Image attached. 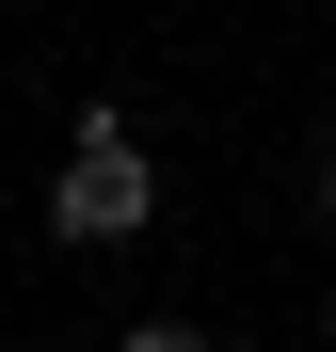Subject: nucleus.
<instances>
[{
    "label": "nucleus",
    "instance_id": "1",
    "mask_svg": "<svg viewBox=\"0 0 336 352\" xmlns=\"http://www.w3.org/2000/svg\"><path fill=\"white\" fill-rule=\"evenodd\" d=\"M48 224H65V241H144V224H160V160H144L128 112H80L65 176H48Z\"/></svg>",
    "mask_w": 336,
    "mask_h": 352
},
{
    "label": "nucleus",
    "instance_id": "2",
    "mask_svg": "<svg viewBox=\"0 0 336 352\" xmlns=\"http://www.w3.org/2000/svg\"><path fill=\"white\" fill-rule=\"evenodd\" d=\"M112 352H208L192 320H128V336H112Z\"/></svg>",
    "mask_w": 336,
    "mask_h": 352
},
{
    "label": "nucleus",
    "instance_id": "3",
    "mask_svg": "<svg viewBox=\"0 0 336 352\" xmlns=\"http://www.w3.org/2000/svg\"><path fill=\"white\" fill-rule=\"evenodd\" d=\"M320 224H336V160H320Z\"/></svg>",
    "mask_w": 336,
    "mask_h": 352
},
{
    "label": "nucleus",
    "instance_id": "4",
    "mask_svg": "<svg viewBox=\"0 0 336 352\" xmlns=\"http://www.w3.org/2000/svg\"><path fill=\"white\" fill-rule=\"evenodd\" d=\"M320 352H336V305H320Z\"/></svg>",
    "mask_w": 336,
    "mask_h": 352
}]
</instances>
